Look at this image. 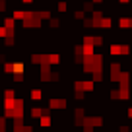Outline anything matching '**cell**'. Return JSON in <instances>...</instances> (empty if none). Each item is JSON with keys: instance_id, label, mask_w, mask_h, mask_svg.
<instances>
[{"instance_id": "1", "label": "cell", "mask_w": 132, "mask_h": 132, "mask_svg": "<svg viewBox=\"0 0 132 132\" xmlns=\"http://www.w3.org/2000/svg\"><path fill=\"white\" fill-rule=\"evenodd\" d=\"M31 97L33 99H39V97H41V91H39V89H33L31 91Z\"/></svg>"}, {"instance_id": "2", "label": "cell", "mask_w": 132, "mask_h": 132, "mask_svg": "<svg viewBox=\"0 0 132 132\" xmlns=\"http://www.w3.org/2000/svg\"><path fill=\"white\" fill-rule=\"evenodd\" d=\"M122 2H126V0H122Z\"/></svg>"}]
</instances>
